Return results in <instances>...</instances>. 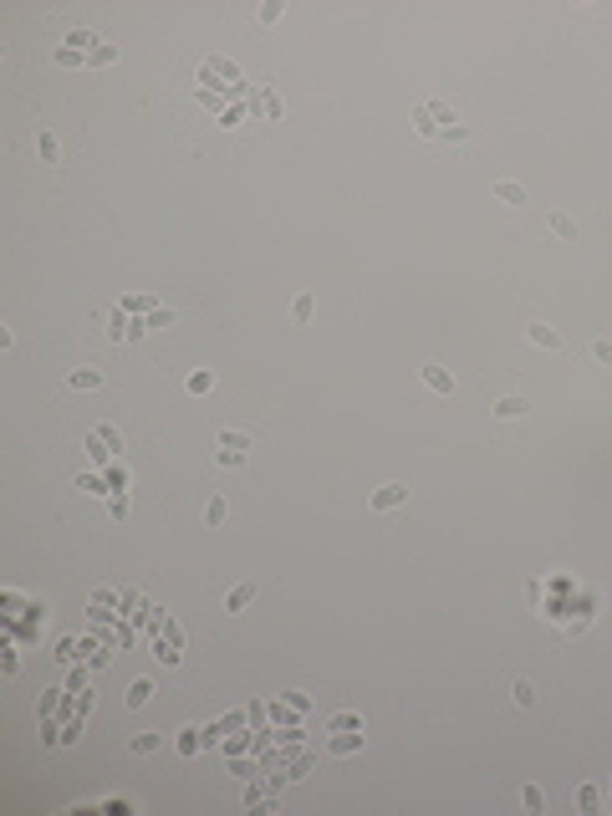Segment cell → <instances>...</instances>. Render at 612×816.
Returning a JSON list of instances; mask_svg holds the SVG:
<instances>
[{"label":"cell","instance_id":"obj_43","mask_svg":"<svg viewBox=\"0 0 612 816\" xmlns=\"http://www.w3.org/2000/svg\"><path fill=\"white\" fill-rule=\"evenodd\" d=\"M16 669H20V658H16V648H6V658H0V674H6V679H11V674H16Z\"/></svg>","mask_w":612,"mask_h":816},{"label":"cell","instance_id":"obj_28","mask_svg":"<svg viewBox=\"0 0 612 816\" xmlns=\"http://www.w3.org/2000/svg\"><path fill=\"white\" fill-rule=\"evenodd\" d=\"M510 699L520 704V710H531V704H536V689H531V679H515V689H510Z\"/></svg>","mask_w":612,"mask_h":816},{"label":"cell","instance_id":"obj_32","mask_svg":"<svg viewBox=\"0 0 612 816\" xmlns=\"http://www.w3.org/2000/svg\"><path fill=\"white\" fill-rule=\"evenodd\" d=\"M123 311H159V302H153V296H128V302H123Z\"/></svg>","mask_w":612,"mask_h":816},{"label":"cell","instance_id":"obj_10","mask_svg":"<svg viewBox=\"0 0 612 816\" xmlns=\"http://www.w3.org/2000/svg\"><path fill=\"white\" fill-rule=\"evenodd\" d=\"M200 745H209L204 729H200V724H184V729H179V755H200Z\"/></svg>","mask_w":612,"mask_h":816},{"label":"cell","instance_id":"obj_25","mask_svg":"<svg viewBox=\"0 0 612 816\" xmlns=\"http://www.w3.org/2000/svg\"><path fill=\"white\" fill-rule=\"evenodd\" d=\"M577 806L582 811H602V786H582L577 791Z\"/></svg>","mask_w":612,"mask_h":816},{"label":"cell","instance_id":"obj_18","mask_svg":"<svg viewBox=\"0 0 612 816\" xmlns=\"http://www.w3.org/2000/svg\"><path fill=\"white\" fill-rule=\"evenodd\" d=\"M250 597H255V587H250V582H245V587H230L225 612H245V607H250Z\"/></svg>","mask_w":612,"mask_h":816},{"label":"cell","instance_id":"obj_4","mask_svg":"<svg viewBox=\"0 0 612 816\" xmlns=\"http://www.w3.org/2000/svg\"><path fill=\"white\" fill-rule=\"evenodd\" d=\"M362 745H367V735H357V729H342V735L326 740V755H357Z\"/></svg>","mask_w":612,"mask_h":816},{"label":"cell","instance_id":"obj_37","mask_svg":"<svg viewBox=\"0 0 612 816\" xmlns=\"http://www.w3.org/2000/svg\"><path fill=\"white\" fill-rule=\"evenodd\" d=\"M250 745H255V740H250V735H235V740H225V755H230V760H235V755H245V750H250Z\"/></svg>","mask_w":612,"mask_h":816},{"label":"cell","instance_id":"obj_38","mask_svg":"<svg viewBox=\"0 0 612 816\" xmlns=\"http://www.w3.org/2000/svg\"><path fill=\"white\" fill-rule=\"evenodd\" d=\"M87 689V669H77L72 663V674H67V694H82Z\"/></svg>","mask_w":612,"mask_h":816},{"label":"cell","instance_id":"obj_22","mask_svg":"<svg viewBox=\"0 0 612 816\" xmlns=\"http://www.w3.org/2000/svg\"><path fill=\"white\" fill-rule=\"evenodd\" d=\"M164 740H159V729H143V735H133V755H153Z\"/></svg>","mask_w":612,"mask_h":816},{"label":"cell","instance_id":"obj_26","mask_svg":"<svg viewBox=\"0 0 612 816\" xmlns=\"http://www.w3.org/2000/svg\"><path fill=\"white\" fill-rule=\"evenodd\" d=\"M326 729H332V735H342V729H362V715H353V710H347V715H332V719H326Z\"/></svg>","mask_w":612,"mask_h":816},{"label":"cell","instance_id":"obj_1","mask_svg":"<svg viewBox=\"0 0 612 816\" xmlns=\"http://www.w3.org/2000/svg\"><path fill=\"white\" fill-rule=\"evenodd\" d=\"M454 123H459V118H454L449 102H419V107H413V128H419L424 138H444Z\"/></svg>","mask_w":612,"mask_h":816},{"label":"cell","instance_id":"obj_33","mask_svg":"<svg viewBox=\"0 0 612 816\" xmlns=\"http://www.w3.org/2000/svg\"><path fill=\"white\" fill-rule=\"evenodd\" d=\"M312 760H317V755H312V750H306V755H296V760H291V765H286V776H291V781H301V776H306V770H312Z\"/></svg>","mask_w":612,"mask_h":816},{"label":"cell","instance_id":"obj_30","mask_svg":"<svg viewBox=\"0 0 612 816\" xmlns=\"http://www.w3.org/2000/svg\"><path fill=\"white\" fill-rule=\"evenodd\" d=\"M56 658H61V663H77V658H82V643H77V638H61V643H56Z\"/></svg>","mask_w":612,"mask_h":816},{"label":"cell","instance_id":"obj_6","mask_svg":"<svg viewBox=\"0 0 612 816\" xmlns=\"http://www.w3.org/2000/svg\"><path fill=\"white\" fill-rule=\"evenodd\" d=\"M490 414H495V419H520V414H531V398L506 393V398H495V403H490Z\"/></svg>","mask_w":612,"mask_h":816},{"label":"cell","instance_id":"obj_3","mask_svg":"<svg viewBox=\"0 0 612 816\" xmlns=\"http://www.w3.org/2000/svg\"><path fill=\"white\" fill-rule=\"evenodd\" d=\"M398 505H408V485L388 480V485H378V490H373V510H398Z\"/></svg>","mask_w":612,"mask_h":816},{"label":"cell","instance_id":"obj_16","mask_svg":"<svg viewBox=\"0 0 612 816\" xmlns=\"http://www.w3.org/2000/svg\"><path fill=\"white\" fill-rule=\"evenodd\" d=\"M184 388H189L194 398H204V393L214 388V373H209V368H194V373H189V383H184Z\"/></svg>","mask_w":612,"mask_h":816},{"label":"cell","instance_id":"obj_46","mask_svg":"<svg viewBox=\"0 0 612 816\" xmlns=\"http://www.w3.org/2000/svg\"><path fill=\"white\" fill-rule=\"evenodd\" d=\"M465 138H470V128H465V123H454L449 133H444V143H465Z\"/></svg>","mask_w":612,"mask_h":816},{"label":"cell","instance_id":"obj_41","mask_svg":"<svg viewBox=\"0 0 612 816\" xmlns=\"http://www.w3.org/2000/svg\"><path fill=\"white\" fill-rule=\"evenodd\" d=\"M118 56V47H97L92 56H87V61H92V67H107V61H113Z\"/></svg>","mask_w":612,"mask_h":816},{"label":"cell","instance_id":"obj_42","mask_svg":"<svg viewBox=\"0 0 612 816\" xmlns=\"http://www.w3.org/2000/svg\"><path fill=\"white\" fill-rule=\"evenodd\" d=\"M286 704H291V710H296V715H306V710H312V699H306V694H301V689H291V694H286Z\"/></svg>","mask_w":612,"mask_h":816},{"label":"cell","instance_id":"obj_34","mask_svg":"<svg viewBox=\"0 0 612 816\" xmlns=\"http://www.w3.org/2000/svg\"><path fill=\"white\" fill-rule=\"evenodd\" d=\"M107 515H113V521H128V515H133V505H128V495H113V500H107Z\"/></svg>","mask_w":612,"mask_h":816},{"label":"cell","instance_id":"obj_44","mask_svg":"<svg viewBox=\"0 0 612 816\" xmlns=\"http://www.w3.org/2000/svg\"><path fill=\"white\" fill-rule=\"evenodd\" d=\"M214 459H220V464H230V469H235V464H245V455H240V449H220Z\"/></svg>","mask_w":612,"mask_h":816},{"label":"cell","instance_id":"obj_31","mask_svg":"<svg viewBox=\"0 0 612 816\" xmlns=\"http://www.w3.org/2000/svg\"><path fill=\"white\" fill-rule=\"evenodd\" d=\"M77 490H87V495H107V480L102 475H77Z\"/></svg>","mask_w":612,"mask_h":816},{"label":"cell","instance_id":"obj_29","mask_svg":"<svg viewBox=\"0 0 612 816\" xmlns=\"http://www.w3.org/2000/svg\"><path fill=\"white\" fill-rule=\"evenodd\" d=\"M520 806H526V811H546V791L541 786H526V791H520Z\"/></svg>","mask_w":612,"mask_h":816},{"label":"cell","instance_id":"obj_21","mask_svg":"<svg viewBox=\"0 0 612 816\" xmlns=\"http://www.w3.org/2000/svg\"><path fill=\"white\" fill-rule=\"evenodd\" d=\"M61 694H67V689H51V694H41L36 699V719H51L56 710H61Z\"/></svg>","mask_w":612,"mask_h":816},{"label":"cell","instance_id":"obj_24","mask_svg":"<svg viewBox=\"0 0 612 816\" xmlns=\"http://www.w3.org/2000/svg\"><path fill=\"white\" fill-rule=\"evenodd\" d=\"M230 515V505H225V495H209V505H204V526H220Z\"/></svg>","mask_w":612,"mask_h":816},{"label":"cell","instance_id":"obj_7","mask_svg":"<svg viewBox=\"0 0 612 816\" xmlns=\"http://www.w3.org/2000/svg\"><path fill=\"white\" fill-rule=\"evenodd\" d=\"M526 337L536 342L541 352H561V332H556V327H546V321H531V327H526Z\"/></svg>","mask_w":612,"mask_h":816},{"label":"cell","instance_id":"obj_14","mask_svg":"<svg viewBox=\"0 0 612 816\" xmlns=\"http://www.w3.org/2000/svg\"><path fill=\"white\" fill-rule=\"evenodd\" d=\"M214 444H220V449H240V455H245V449H250V434H245V428H220Z\"/></svg>","mask_w":612,"mask_h":816},{"label":"cell","instance_id":"obj_17","mask_svg":"<svg viewBox=\"0 0 612 816\" xmlns=\"http://www.w3.org/2000/svg\"><path fill=\"white\" fill-rule=\"evenodd\" d=\"M36 154H41V163H61V143H56V133H41V138H36Z\"/></svg>","mask_w":612,"mask_h":816},{"label":"cell","instance_id":"obj_45","mask_svg":"<svg viewBox=\"0 0 612 816\" xmlns=\"http://www.w3.org/2000/svg\"><path fill=\"white\" fill-rule=\"evenodd\" d=\"M92 602H97V607H113V602H118V592H113V587H102V592H92Z\"/></svg>","mask_w":612,"mask_h":816},{"label":"cell","instance_id":"obj_19","mask_svg":"<svg viewBox=\"0 0 612 816\" xmlns=\"http://www.w3.org/2000/svg\"><path fill=\"white\" fill-rule=\"evenodd\" d=\"M153 658H159V663H164V669H173V663H179V658H184V653H179V643H173V638H169V643H164V638H159V643H153Z\"/></svg>","mask_w":612,"mask_h":816},{"label":"cell","instance_id":"obj_35","mask_svg":"<svg viewBox=\"0 0 612 816\" xmlns=\"http://www.w3.org/2000/svg\"><path fill=\"white\" fill-rule=\"evenodd\" d=\"M592 357L602 362V368H612V342L607 337H592Z\"/></svg>","mask_w":612,"mask_h":816},{"label":"cell","instance_id":"obj_12","mask_svg":"<svg viewBox=\"0 0 612 816\" xmlns=\"http://www.w3.org/2000/svg\"><path fill=\"white\" fill-rule=\"evenodd\" d=\"M546 225H551L556 240H577V220H572L566 209H551V220H546Z\"/></svg>","mask_w":612,"mask_h":816},{"label":"cell","instance_id":"obj_11","mask_svg":"<svg viewBox=\"0 0 612 816\" xmlns=\"http://www.w3.org/2000/svg\"><path fill=\"white\" fill-rule=\"evenodd\" d=\"M495 199H500V204H531V194H526L515 179H500V184H495Z\"/></svg>","mask_w":612,"mask_h":816},{"label":"cell","instance_id":"obj_5","mask_svg":"<svg viewBox=\"0 0 612 816\" xmlns=\"http://www.w3.org/2000/svg\"><path fill=\"white\" fill-rule=\"evenodd\" d=\"M419 373H424V383H429L434 393H454V373L444 368V362H424Z\"/></svg>","mask_w":612,"mask_h":816},{"label":"cell","instance_id":"obj_13","mask_svg":"<svg viewBox=\"0 0 612 816\" xmlns=\"http://www.w3.org/2000/svg\"><path fill=\"white\" fill-rule=\"evenodd\" d=\"M312 316H317V296H296V302H291V321H296V327H312Z\"/></svg>","mask_w":612,"mask_h":816},{"label":"cell","instance_id":"obj_27","mask_svg":"<svg viewBox=\"0 0 612 816\" xmlns=\"http://www.w3.org/2000/svg\"><path fill=\"white\" fill-rule=\"evenodd\" d=\"M107 495H123V490H128V469H118V464H107Z\"/></svg>","mask_w":612,"mask_h":816},{"label":"cell","instance_id":"obj_9","mask_svg":"<svg viewBox=\"0 0 612 816\" xmlns=\"http://www.w3.org/2000/svg\"><path fill=\"white\" fill-rule=\"evenodd\" d=\"M67 47H72V51H82V56H92V51H97V31L72 26V31H67Z\"/></svg>","mask_w":612,"mask_h":816},{"label":"cell","instance_id":"obj_2","mask_svg":"<svg viewBox=\"0 0 612 816\" xmlns=\"http://www.w3.org/2000/svg\"><path fill=\"white\" fill-rule=\"evenodd\" d=\"M143 332H148V327H143V321H133L123 307H118V311H107V342H118V347H123V342H138Z\"/></svg>","mask_w":612,"mask_h":816},{"label":"cell","instance_id":"obj_20","mask_svg":"<svg viewBox=\"0 0 612 816\" xmlns=\"http://www.w3.org/2000/svg\"><path fill=\"white\" fill-rule=\"evenodd\" d=\"M250 113H260V118H281V102H276L271 92H255V97H250Z\"/></svg>","mask_w":612,"mask_h":816},{"label":"cell","instance_id":"obj_39","mask_svg":"<svg viewBox=\"0 0 612 816\" xmlns=\"http://www.w3.org/2000/svg\"><path fill=\"white\" fill-rule=\"evenodd\" d=\"M281 11H286L281 0H266V6H260V20H266V26H276V20H281Z\"/></svg>","mask_w":612,"mask_h":816},{"label":"cell","instance_id":"obj_36","mask_svg":"<svg viewBox=\"0 0 612 816\" xmlns=\"http://www.w3.org/2000/svg\"><path fill=\"white\" fill-rule=\"evenodd\" d=\"M255 770H260V765H255V760H240V755H235V760H230V776H240V781H250V776H255Z\"/></svg>","mask_w":612,"mask_h":816},{"label":"cell","instance_id":"obj_23","mask_svg":"<svg viewBox=\"0 0 612 816\" xmlns=\"http://www.w3.org/2000/svg\"><path fill=\"white\" fill-rule=\"evenodd\" d=\"M143 327H148V332H164V327H173V307H159V311H148V316H143Z\"/></svg>","mask_w":612,"mask_h":816},{"label":"cell","instance_id":"obj_40","mask_svg":"<svg viewBox=\"0 0 612 816\" xmlns=\"http://www.w3.org/2000/svg\"><path fill=\"white\" fill-rule=\"evenodd\" d=\"M56 67H82V51H72V47H61V51H56Z\"/></svg>","mask_w":612,"mask_h":816},{"label":"cell","instance_id":"obj_8","mask_svg":"<svg viewBox=\"0 0 612 816\" xmlns=\"http://www.w3.org/2000/svg\"><path fill=\"white\" fill-rule=\"evenodd\" d=\"M67 383H72L77 393H97V388H102V373H97V368H72Z\"/></svg>","mask_w":612,"mask_h":816},{"label":"cell","instance_id":"obj_15","mask_svg":"<svg viewBox=\"0 0 612 816\" xmlns=\"http://www.w3.org/2000/svg\"><path fill=\"white\" fill-rule=\"evenodd\" d=\"M148 699H153V684H148V679H133V684H128V699H123V704H128V710H143Z\"/></svg>","mask_w":612,"mask_h":816}]
</instances>
